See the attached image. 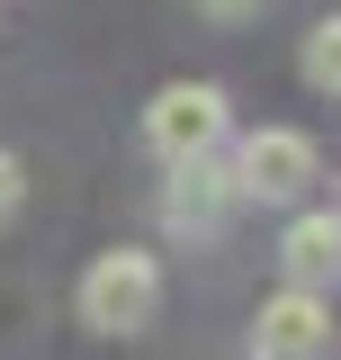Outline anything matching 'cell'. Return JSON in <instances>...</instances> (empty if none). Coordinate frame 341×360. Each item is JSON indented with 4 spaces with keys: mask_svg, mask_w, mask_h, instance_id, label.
I'll use <instances>...</instances> for the list:
<instances>
[{
    "mask_svg": "<svg viewBox=\"0 0 341 360\" xmlns=\"http://www.w3.org/2000/svg\"><path fill=\"white\" fill-rule=\"evenodd\" d=\"M162 315V262L153 252H99V262L81 270V324L90 333H144Z\"/></svg>",
    "mask_w": 341,
    "mask_h": 360,
    "instance_id": "obj_1",
    "label": "cell"
},
{
    "mask_svg": "<svg viewBox=\"0 0 341 360\" xmlns=\"http://www.w3.org/2000/svg\"><path fill=\"white\" fill-rule=\"evenodd\" d=\"M234 127V108H225V90L215 82H170L153 108H144V144L162 153V162H189V153H215Z\"/></svg>",
    "mask_w": 341,
    "mask_h": 360,
    "instance_id": "obj_2",
    "label": "cell"
},
{
    "mask_svg": "<svg viewBox=\"0 0 341 360\" xmlns=\"http://www.w3.org/2000/svg\"><path fill=\"white\" fill-rule=\"evenodd\" d=\"M234 207H243V189H234V162H215V153H189V162H170L162 225L180 234V243H215Z\"/></svg>",
    "mask_w": 341,
    "mask_h": 360,
    "instance_id": "obj_3",
    "label": "cell"
},
{
    "mask_svg": "<svg viewBox=\"0 0 341 360\" xmlns=\"http://www.w3.org/2000/svg\"><path fill=\"white\" fill-rule=\"evenodd\" d=\"M333 342H341L333 307L314 288H297V279L252 315V360H333Z\"/></svg>",
    "mask_w": 341,
    "mask_h": 360,
    "instance_id": "obj_4",
    "label": "cell"
},
{
    "mask_svg": "<svg viewBox=\"0 0 341 360\" xmlns=\"http://www.w3.org/2000/svg\"><path fill=\"white\" fill-rule=\"evenodd\" d=\"M305 180H314V135H297V127L243 135V153H234V189H243V198L288 207V198H305Z\"/></svg>",
    "mask_w": 341,
    "mask_h": 360,
    "instance_id": "obj_5",
    "label": "cell"
},
{
    "mask_svg": "<svg viewBox=\"0 0 341 360\" xmlns=\"http://www.w3.org/2000/svg\"><path fill=\"white\" fill-rule=\"evenodd\" d=\"M279 262H288V279H297V288L333 279V270H341V207L297 217V225H288V243H279Z\"/></svg>",
    "mask_w": 341,
    "mask_h": 360,
    "instance_id": "obj_6",
    "label": "cell"
},
{
    "mask_svg": "<svg viewBox=\"0 0 341 360\" xmlns=\"http://www.w3.org/2000/svg\"><path fill=\"white\" fill-rule=\"evenodd\" d=\"M305 82H314V90H333V99H341V18H323V27L305 37Z\"/></svg>",
    "mask_w": 341,
    "mask_h": 360,
    "instance_id": "obj_7",
    "label": "cell"
},
{
    "mask_svg": "<svg viewBox=\"0 0 341 360\" xmlns=\"http://www.w3.org/2000/svg\"><path fill=\"white\" fill-rule=\"evenodd\" d=\"M27 207V172H18V153H0V225Z\"/></svg>",
    "mask_w": 341,
    "mask_h": 360,
    "instance_id": "obj_8",
    "label": "cell"
},
{
    "mask_svg": "<svg viewBox=\"0 0 341 360\" xmlns=\"http://www.w3.org/2000/svg\"><path fill=\"white\" fill-rule=\"evenodd\" d=\"M189 9H207V18H215V27H234V18H252V9H260V0H189Z\"/></svg>",
    "mask_w": 341,
    "mask_h": 360,
    "instance_id": "obj_9",
    "label": "cell"
}]
</instances>
